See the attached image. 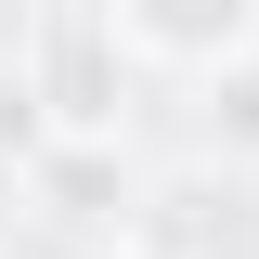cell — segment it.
Segmentation results:
<instances>
[{"mask_svg":"<svg viewBox=\"0 0 259 259\" xmlns=\"http://www.w3.org/2000/svg\"><path fill=\"white\" fill-rule=\"evenodd\" d=\"M13 65H26L39 117H52V143H117L130 117V78H143V52H130L117 13H26V39H13Z\"/></svg>","mask_w":259,"mask_h":259,"instance_id":"6da1fadb","label":"cell"},{"mask_svg":"<svg viewBox=\"0 0 259 259\" xmlns=\"http://www.w3.org/2000/svg\"><path fill=\"white\" fill-rule=\"evenodd\" d=\"M117 26H130L143 65H194V91H207V78H233L259 52V0H130Z\"/></svg>","mask_w":259,"mask_h":259,"instance_id":"7a4b0ae2","label":"cell"},{"mask_svg":"<svg viewBox=\"0 0 259 259\" xmlns=\"http://www.w3.org/2000/svg\"><path fill=\"white\" fill-rule=\"evenodd\" d=\"M26 194L52 207L65 233H117V246H130V207H143V182H130L117 143H52V156L26 168Z\"/></svg>","mask_w":259,"mask_h":259,"instance_id":"3957f363","label":"cell"},{"mask_svg":"<svg viewBox=\"0 0 259 259\" xmlns=\"http://www.w3.org/2000/svg\"><path fill=\"white\" fill-rule=\"evenodd\" d=\"M207 143H221L233 168H259V52L233 65V78H207Z\"/></svg>","mask_w":259,"mask_h":259,"instance_id":"277c9868","label":"cell"},{"mask_svg":"<svg viewBox=\"0 0 259 259\" xmlns=\"http://www.w3.org/2000/svg\"><path fill=\"white\" fill-rule=\"evenodd\" d=\"M39 156H52V117H39L26 65H0V168H39Z\"/></svg>","mask_w":259,"mask_h":259,"instance_id":"5b68a950","label":"cell"},{"mask_svg":"<svg viewBox=\"0 0 259 259\" xmlns=\"http://www.w3.org/2000/svg\"><path fill=\"white\" fill-rule=\"evenodd\" d=\"M104 259H156V246H104Z\"/></svg>","mask_w":259,"mask_h":259,"instance_id":"8992f818","label":"cell"}]
</instances>
